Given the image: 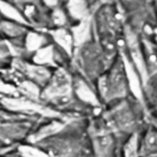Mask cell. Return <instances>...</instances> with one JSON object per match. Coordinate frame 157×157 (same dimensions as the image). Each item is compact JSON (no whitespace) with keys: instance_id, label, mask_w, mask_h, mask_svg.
Segmentation results:
<instances>
[{"instance_id":"obj_12","label":"cell","mask_w":157,"mask_h":157,"mask_svg":"<svg viewBox=\"0 0 157 157\" xmlns=\"http://www.w3.org/2000/svg\"><path fill=\"white\" fill-rule=\"evenodd\" d=\"M1 28L6 34H9L11 36H17L23 32L20 27L11 22H3L1 24Z\"/></svg>"},{"instance_id":"obj_6","label":"cell","mask_w":157,"mask_h":157,"mask_svg":"<svg viewBox=\"0 0 157 157\" xmlns=\"http://www.w3.org/2000/svg\"><path fill=\"white\" fill-rule=\"evenodd\" d=\"M95 143H96V145H97L98 152L102 156L106 157L110 153L113 141H112L111 137L109 134H107V133L98 134Z\"/></svg>"},{"instance_id":"obj_9","label":"cell","mask_w":157,"mask_h":157,"mask_svg":"<svg viewBox=\"0 0 157 157\" xmlns=\"http://www.w3.org/2000/svg\"><path fill=\"white\" fill-rule=\"evenodd\" d=\"M145 155L157 154V133L155 132H150L146 134L144 144L143 150Z\"/></svg>"},{"instance_id":"obj_13","label":"cell","mask_w":157,"mask_h":157,"mask_svg":"<svg viewBox=\"0 0 157 157\" xmlns=\"http://www.w3.org/2000/svg\"><path fill=\"white\" fill-rule=\"evenodd\" d=\"M53 20L56 24L58 25H62L65 22V17H64V14L61 11V10H56L54 13H53Z\"/></svg>"},{"instance_id":"obj_14","label":"cell","mask_w":157,"mask_h":157,"mask_svg":"<svg viewBox=\"0 0 157 157\" xmlns=\"http://www.w3.org/2000/svg\"><path fill=\"white\" fill-rule=\"evenodd\" d=\"M45 3L49 6H53L57 3V0H44Z\"/></svg>"},{"instance_id":"obj_7","label":"cell","mask_w":157,"mask_h":157,"mask_svg":"<svg viewBox=\"0 0 157 157\" xmlns=\"http://www.w3.org/2000/svg\"><path fill=\"white\" fill-rule=\"evenodd\" d=\"M68 9L71 15L75 18L83 19L86 17V5L84 0H69Z\"/></svg>"},{"instance_id":"obj_15","label":"cell","mask_w":157,"mask_h":157,"mask_svg":"<svg viewBox=\"0 0 157 157\" xmlns=\"http://www.w3.org/2000/svg\"><path fill=\"white\" fill-rule=\"evenodd\" d=\"M5 54H6L5 51L2 50V49H0V56H3V55H5Z\"/></svg>"},{"instance_id":"obj_1","label":"cell","mask_w":157,"mask_h":157,"mask_svg":"<svg viewBox=\"0 0 157 157\" xmlns=\"http://www.w3.org/2000/svg\"><path fill=\"white\" fill-rule=\"evenodd\" d=\"M126 69L122 64L118 63L109 75L102 78L100 82V90L102 95L108 99L123 97L126 94Z\"/></svg>"},{"instance_id":"obj_11","label":"cell","mask_w":157,"mask_h":157,"mask_svg":"<svg viewBox=\"0 0 157 157\" xmlns=\"http://www.w3.org/2000/svg\"><path fill=\"white\" fill-rule=\"evenodd\" d=\"M44 41V38L37 33H29L27 37V46L30 51L38 50Z\"/></svg>"},{"instance_id":"obj_3","label":"cell","mask_w":157,"mask_h":157,"mask_svg":"<svg viewBox=\"0 0 157 157\" xmlns=\"http://www.w3.org/2000/svg\"><path fill=\"white\" fill-rule=\"evenodd\" d=\"M114 122L122 131H131L134 126V119L128 107H120L114 113Z\"/></svg>"},{"instance_id":"obj_2","label":"cell","mask_w":157,"mask_h":157,"mask_svg":"<svg viewBox=\"0 0 157 157\" xmlns=\"http://www.w3.org/2000/svg\"><path fill=\"white\" fill-rule=\"evenodd\" d=\"M126 40H127L131 57L135 63L138 73L143 79H145L147 77L148 74H147V70H146L144 57L141 51V48H140V45H139L136 36L131 30L126 31Z\"/></svg>"},{"instance_id":"obj_10","label":"cell","mask_w":157,"mask_h":157,"mask_svg":"<svg viewBox=\"0 0 157 157\" xmlns=\"http://www.w3.org/2000/svg\"><path fill=\"white\" fill-rule=\"evenodd\" d=\"M35 60L39 63H51L52 61V47L48 46L43 49L38 50V52L35 56Z\"/></svg>"},{"instance_id":"obj_4","label":"cell","mask_w":157,"mask_h":157,"mask_svg":"<svg viewBox=\"0 0 157 157\" xmlns=\"http://www.w3.org/2000/svg\"><path fill=\"white\" fill-rule=\"evenodd\" d=\"M90 23L87 18H83L76 27L73 28V40L75 44H81L86 41L89 36Z\"/></svg>"},{"instance_id":"obj_5","label":"cell","mask_w":157,"mask_h":157,"mask_svg":"<svg viewBox=\"0 0 157 157\" xmlns=\"http://www.w3.org/2000/svg\"><path fill=\"white\" fill-rule=\"evenodd\" d=\"M54 40L66 52H70L74 44L73 36L63 29H57L51 32Z\"/></svg>"},{"instance_id":"obj_8","label":"cell","mask_w":157,"mask_h":157,"mask_svg":"<svg viewBox=\"0 0 157 157\" xmlns=\"http://www.w3.org/2000/svg\"><path fill=\"white\" fill-rule=\"evenodd\" d=\"M0 11L3 13L4 16H6V17L14 21L19 22V23H26L24 17H22V15H20L17 9H16L13 6L2 0H0Z\"/></svg>"}]
</instances>
